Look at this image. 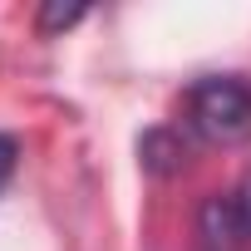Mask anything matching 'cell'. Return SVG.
I'll use <instances>...</instances> for the list:
<instances>
[{
	"label": "cell",
	"instance_id": "obj_4",
	"mask_svg": "<svg viewBox=\"0 0 251 251\" xmlns=\"http://www.w3.org/2000/svg\"><path fill=\"white\" fill-rule=\"evenodd\" d=\"M84 20V5H64V0H50V5H40V35H59V30H69V25H79Z\"/></svg>",
	"mask_w": 251,
	"mask_h": 251
},
{
	"label": "cell",
	"instance_id": "obj_3",
	"mask_svg": "<svg viewBox=\"0 0 251 251\" xmlns=\"http://www.w3.org/2000/svg\"><path fill=\"white\" fill-rule=\"evenodd\" d=\"M138 153H143V168H148L153 177H173V173L182 168V158H187V153H182V143H177L168 128H153V133L143 138V148H138Z\"/></svg>",
	"mask_w": 251,
	"mask_h": 251
},
{
	"label": "cell",
	"instance_id": "obj_1",
	"mask_svg": "<svg viewBox=\"0 0 251 251\" xmlns=\"http://www.w3.org/2000/svg\"><path fill=\"white\" fill-rule=\"evenodd\" d=\"M187 123L202 143L236 148L251 138V84L236 74H207L187 89Z\"/></svg>",
	"mask_w": 251,
	"mask_h": 251
},
{
	"label": "cell",
	"instance_id": "obj_2",
	"mask_svg": "<svg viewBox=\"0 0 251 251\" xmlns=\"http://www.w3.org/2000/svg\"><path fill=\"white\" fill-rule=\"evenodd\" d=\"M202 241H207V251H236L241 246V226H236L231 197H207L202 202Z\"/></svg>",
	"mask_w": 251,
	"mask_h": 251
},
{
	"label": "cell",
	"instance_id": "obj_5",
	"mask_svg": "<svg viewBox=\"0 0 251 251\" xmlns=\"http://www.w3.org/2000/svg\"><path fill=\"white\" fill-rule=\"evenodd\" d=\"M231 212H236V226H241V241H251V173L236 182L231 192Z\"/></svg>",
	"mask_w": 251,
	"mask_h": 251
},
{
	"label": "cell",
	"instance_id": "obj_6",
	"mask_svg": "<svg viewBox=\"0 0 251 251\" xmlns=\"http://www.w3.org/2000/svg\"><path fill=\"white\" fill-rule=\"evenodd\" d=\"M15 163H20V143H15L10 133H0V192H5V182H10Z\"/></svg>",
	"mask_w": 251,
	"mask_h": 251
}]
</instances>
